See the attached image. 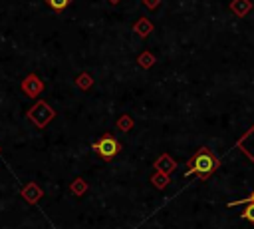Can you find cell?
<instances>
[{
  "label": "cell",
  "instance_id": "1",
  "mask_svg": "<svg viewBox=\"0 0 254 229\" xmlns=\"http://www.w3.org/2000/svg\"><path fill=\"white\" fill-rule=\"evenodd\" d=\"M214 169V159H212V155L206 151V149H200L196 155H194V159L190 161V167L187 169V177L189 175H192V173H198L200 177H206L210 171Z\"/></svg>",
  "mask_w": 254,
  "mask_h": 229
},
{
  "label": "cell",
  "instance_id": "2",
  "mask_svg": "<svg viewBox=\"0 0 254 229\" xmlns=\"http://www.w3.org/2000/svg\"><path fill=\"white\" fill-rule=\"evenodd\" d=\"M54 115H56L54 110H52L46 102H36V104L28 110V119H30L36 127H46V125L52 121Z\"/></svg>",
  "mask_w": 254,
  "mask_h": 229
},
{
  "label": "cell",
  "instance_id": "3",
  "mask_svg": "<svg viewBox=\"0 0 254 229\" xmlns=\"http://www.w3.org/2000/svg\"><path fill=\"white\" fill-rule=\"evenodd\" d=\"M93 149H95L103 159H111V157L119 151V143H117L115 137H111V135H103V137H99V139L93 143Z\"/></svg>",
  "mask_w": 254,
  "mask_h": 229
},
{
  "label": "cell",
  "instance_id": "4",
  "mask_svg": "<svg viewBox=\"0 0 254 229\" xmlns=\"http://www.w3.org/2000/svg\"><path fill=\"white\" fill-rule=\"evenodd\" d=\"M22 92L26 94V96H30V98H36L42 90H44V84H42V80L36 76V74H30V76H26L24 80H22Z\"/></svg>",
  "mask_w": 254,
  "mask_h": 229
},
{
  "label": "cell",
  "instance_id": "5",
  "mask_svg": "<svg viewBox=\"0 0 254 229\" xmlns=\"http://www.w3.org/2000/svg\"><path fill=\"white\" fill-rule=\"evenodd\" d=\"M22 197H24V201H28V203H36V201L42 197V189H40L36 183H28V185L22 189Z\"/></svg>",
  "mask_w": 254,
  "mask_h": 229
},
{
  "label": "cell",
  "instance_id": "6",
  "mask_svg": "<svg viewBox=\"0 0 254 229\" xmlns=\"http://www.w3.org/2000/svg\"><path fill=\"white\" fill-rule=\"evenodd\" d=\"M46 4H48L52 10H56V12H62V10H65V8H67L69 0H46Z\"/></svg>",
  "mask_w": 254,
  "mask_h": 229
},
{
  "label": "cell",
  "instance_id": "7",
  "mask_svg": "<svg viewBox=\"0 0 254 229\" xmlns=\"http://www.w3.org/2000/svg\"><path fill=\"white\" fill-rule=\"evenodd\" d=\"M242 217L254 223V203H250V205L246 207V211H242Z\"/></svg>",
  "mask_w": 254,
  "mask_h": 229
},
{
  "label": "cell",
  "instance_id": "8",
  "mask_svg": "<svg viewBox=\"0 0 254 229\" xmlns=\"http://www.w3.org/2000/svg\"><path fill=\"white\" fill-rule=\"evenodd\" d=\"M240 203H254V191H252V195H248V197H244V199H240V201H230L228 207H236V205H240Z\"/></svg>",
  "mask_w": 254,
  "mask_h": 229
}]
</instances>
